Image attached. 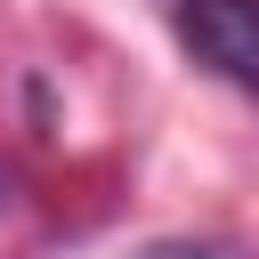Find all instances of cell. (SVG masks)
<instances>
[{"instance_id":"cell-1","label":"cell","mask_w":259,"mask_h":259,"mask_svg":"<svg viewBox=\"0 0 259 259\" xmlns=\"http://www.w3.org/2000/svg\"><path fill=\"white\" fill-rule=\"evenodd\" d=\"M170 32L186 40L194 65H210L235 89H259V0H178Z\"/></svg>"}]
</instances>
